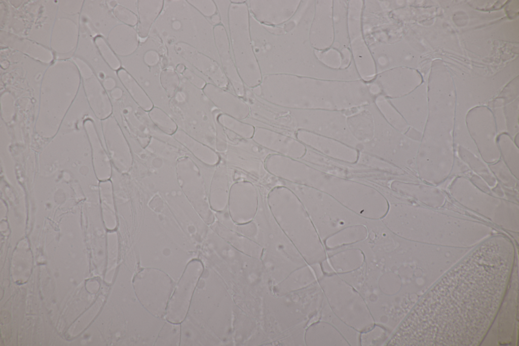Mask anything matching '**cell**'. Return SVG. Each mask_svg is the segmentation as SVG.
<instances>
[{
    "mask_svg": "<svg viewBox=\"0 0 519 346\" xmlns=\"http://www.w3.org/2000/svg\"><path fill=\"white\" fill-rule=\"evenodd\" d=\"M121 76L123 86L133 101L143 110L150 111L154 106L139 84L126 71Z\"/></svg>",
    "mask_w": 519,
    "mask_h": 346,
    "instance_id": "obj_24",
    "label": "cell"
},
{
    "mask_svg": "<svg viewBox=\"0 0 519 346\" xmlns=\"http://www.w3.org/2000/svg\"><path fill=\"white\" fill-rule=\"evenodd\" d=\"M202 90L221 113L241 121L249 116V106L234 93L211 83H207Z\"/></svg>",
    "mask_w": 519,
    "mask_h": 346,
    "instance_id": "obj_15",
    "label": "cell"
},
{
    "mask_svg": "<svg viewBox=\"0 0 519 346\" xmlns=\"http://www.w3.org/2000/svg\"><path fill=\"white\" fill-rule=\"evenodd\" d=\"M195 159L208 166L218 164L219 156L216 150L189 135L178 128L172 135Z\"/></svg>",
    "mask_w": 519,
    "mask_h": 346,
    "instance_id": "obj_17",
    "label": "cell"
},
{
    "mask_svg": "<svg viewBox=\"0 0 519 346\" xmlns=\"http://www.w3.org/2000/svg\"><path fill=\"white\" fill-rule=\"evenodd\" d=\"M367 106L374 118V134L370 141L360 146L358 151L396 166H406L416 152L418 141L409 138L389 124L374 102Z\"/></svg>",
    "mask_w": 519,
    "mask_h": 346,
    "instance_id": "obj_6",
    "label": "cell"
},
{
    "mask_svg": "<svg viewBox=\"0 0 519 346\" xmlns=\"http://www.w3.org/2000/svg\"><path fill=\"white\" fill-rule=\"evenodd\" d=\"M216 120L220 126L243 139H251L253 136L255 127L249 123L221 113L217 114Z\"/></svg>",
    "mask_w": 519,
    "mask_h": 346,
    "instance_id": "obj_25",
    "label": "cell"
},
{
    "mask_svg": "<svg viewBox=\"0 0 519 346\" xmlns=\"http://www.w3.org/2000/svg\"><path fill=\"white\" fill-rule=\"evenodd\" d=\"M200 265L193 261L184 271L168 306L167 318L170 322H179L184 318L200 275Z\"/></svg>",
    "mask_w": 519,
    "mask_h": 346,
    "instance_id": "obj_12",
    "label": "cell"
},
{
    "mask_svg": "<svg viewBox=\"0 0 519 346\" xmlns=\"http://www.w3.org/2000/svg\"><path fill=\"white\" fill-rule=\"evenodd\" d=\"M192 4L198 12L205 17L210 18L217 13L216 5L213 1H194Z\"/></svg>",
    "mask_w": 519,
    "mask_h": 346,
    "instance_id": "obj_29",
    "label": "cell"
},
{
    "mask_svg": "<svg viewBox=\"0 0 519 346\" xmlns=\"http://www.w3.org/2000/svg\"><path fill=\"white\" fill-rule=\"evenodd\" d=\"M219 15L221 24L224 26L228 33L229 31V9L231 1H214Z\"/></svg>",
    "mask_w": 519,
    "mask_h": 346,
    "instance_id": "obj_30",
    "label": "cell"
},
{
    "mask_svg": "<svg viewBox=\"0 0 519 346\" xmlns=\"http://www.w3.org/2000/svg\"><path fill=\"white\" fill-rule=\"evenodd\" d=\"M148 114L153 124L166 134L172 136L178 129L171 117L160 108L154 107L148 112Z\"/></svg>",
    "mask_w": 519,
    "mask_h": 346,
    "instance_id": "obj_26",
    "label": "cell"
},
{
    "mask_svg": "<svg viewBox=\"0 0 519 346\" xmlns=\"http://www.w3.org/2000/svg\"><path fill=\"white\" fill-rule=\"evenodd\" d=\"M172 118L179 128L216 150L217 123L221 113L208 98L202 89L186 78L170 100Z\"/></svg>",
    "mask_w": 519,
    "mask_h": 346,
    "instance_id": "obj_2",
    "label": "cell"
},
{
    "mask_svg": "<svg viewBox=\"0 0 519 346\" xmlns=\"http://www.w3.org/2000/svg\"><path fill=\"white\" fill-rule=\"evenodd\" d=\"M300 0L246 1L249 13L261 24L276 26L287 22L295 14Z\"/></svg>",
    "mask_w": 519,
    "mask_h": 346,
    "instance_id": "obj_9",
    "label": "cell"
},
{
    "mask_svg": "<svg viewBox=\"0 0 519 346\" xmlns=\"http://www.w3.org/2000/svg\"><path fill=\"white\" fill-rule=\"evenodd\" d=\"M252 141L269 150L295 159H301L307 147L298 139L262 127H255Z\"/></svg>",
    "mask_w": 519,
    "mask_h": 346,
    "instance_id": "obj_13",
    "label": "cell"
},
{
    "mask_svg": "<svg viewBox=\"0 0 519 346\" xmlns=\"http://www.w3.org/2000/svg\"><path fill=\"white\" fill-rule=\"evenodd\" d=\"M229 9L230 45L238 74L246 87L260 85L263 75L255 57L250 29V13L246 1H231Z\"/></svg>",
    "mask_w": 519,
    "mask_h": 346,
    "instance_id": "obj_5",
    "label": "cell"
},
{
    "mask_svg": "<svg viewBox=\"0 0 519 346\" xmlns=\"http://www.w3.org/2000/svg\"><path fill=\"white\" fill-rule=\"evenodd\" d=\"M296 139L312 150L331 159L354 163L359 151L336 140L303 130H298Z\"/></svg>",
    "mask_w": 519,
    "mask_h": 346,
    "instance_id": "obj_11",
    "label": "cell"
},
{
    "mask_svg": "<svg viewBox=\"0 0 519 346\" xmlns=\"http://www.w3.org/2000/svg\"><path fill=\"white\" fill-rule=\"evenodd\" d=\"M374 102L380 114L389 124L402 133L406 132L410 126L388 98L380 95L375 98Z\"/></svg>",
    "mask_w": 519,
    "mask_h": 346,
    "instance_id": "obj_21",
    "label": "cell"
},
{
    "mask_svg": "<svg viewBox=\"0 0 519 346\" xmlns=\"http://www.w3.org/2000/svg\"><path fill=\"white\" fill-rule=\"evenodd\" d=\"M284 182L285 186L293 192L303 204L323 240L345 227L362 224L365 219L320 190Z\"/></svg>",
    "mask_w": 519,
    "mask_h": 346,
    "instance_id": "obj_4",
    "label": "cell"
},
{
    "mask_svg": "<svg viewBox=\"0 0 519 346\" xmlns=\"http://www.w3.org/2000/svg\"><path fill=\"white\" fill-rule=\"evenodd\" d=\"M386 331L380 327H373L365 332L361 336V343L364 345L379 344L385 339Z\"/></svg>",
    "mask_w": 519,
    "mask_h": 346,
    "instance_id": "obj_28",
    "label": "cell"
},
{
    "mask_svg": "<svg viewBox=\"0 0 519 346\" xmlns=\"http://www.w3.org/2000/svg\"><path fill=\"white\" fill-rule=\"evenodd\" d=\"M213 31L221 66L234 93L243 98L246 95V88L238 74L228 33L221 24L214 26Z\"/></svg>",
    "mask_w": 519,
    "mask_h": 346,
    "instance_id": "obj_14",
    "label": "cell"
},
{
    "mask_svg": "<svg viewBox=\"0 0 519 346\" xmlns=\"http://www.w3.org/2000/svg\"><path fill=\"white\" fill-rule=\"evenodd\" d=\"M320 284L331 309L344 324L365 332L374 325L372 315L360 295L336 274L326 275Z\"/></svg>",
    "mask_w": 519,
    "mask_h": 346,
    "instance_id": "obj_7",
    "label": "cell"
},
{
    "mask_svg": "<svg viewBox=\"0 0 519 346\" xmlns=\"http://www.w3.org/2000/svg\"><path fill=\"white\" fill-rule=\"evenodd\" d=\"M109 131V146L118 167L121 172L127 174L131 169L134 161L130 144L121 126L115 120L110 122Z\"/></svg>",
    "mask_w": 519,
    "mask_h": 346,
    "instance_id": "obj_16",
    "label": "cell"
},
{
    "mask_svg": "<svg viewBox=\"0 0 519 346\" xmlns=\"http://www.w3.org/2000/svg\"><path fill=\"white\" fill-rule=\"evenodd\" d=\"M229 211L232 220L238 224L250 222L255 217L258 196L254 186L249 182L235 183L230 187Z\"/></svg>",
    "mask_w": 519,
    "mask_h": 346,
    "instance_id": "obj_10",
    "label": "cell"
},
{
    "mask_svg": "<svg viewBox=\"0 0 519 346\" xmlns=\"http://www.w3.org/2000/svg\"><path fill=\"white\" fill-rule=\"evenodd\" d=\"M298 130L309 131L339 141L358 150L359 143L350 131L344 111L325 110H288Z\"/></svg>",
    "mask_w": 519,
    "mask_h": 346,
    "instance_id": "obj_8",
    "label": "cell"
},
{
    "mask_svg": "<svg viewBox=\"0 0 519 346\" xmlns=\"http://www.w3.org/2000/svg\"><path fill=\"white\" fill-rule=\"evenodd\" d=\"M347 122L350 131L359 144V148L361 144L372 140L374 121L367 105L359 107L355 113L347 115Z\"/></svg>",
    "mask_w": 519,
    "mask_h": 346,
    "instance_id": "obj_18",
    "label": "cell"
},
{
    "mask_svg": "<svg viewBox=\"0 0 519 346\" xmlns=\"http://www.w3.org/2000/svg\"><path fill=\"white\" fill-rule=\"evenodd\" d=\"M364 255L358 249L340 252L329 258V265L337 273H345L357 269L364 261Z\"/></svg>",
    "mask_w": 519,
    "mask_h": 346,
    "instance_id": "obj_20",
    "label": "cell"
},
{
    "mask_svg": "<svg viewBox=\"0 0 519 346\" xmlns=\"http://www.w3.org/2000/svg\"><path fill=\"white\" fill-rule=\"evenodd\" d=\"M315 3L301 1L295 14L280 26L260 23L250 14L254 52L263 76L287 74L328 80L309 39Z\"/></svg>",
    "mask_w": 519,
    "mask_h": 346,
    "instance_id": "obj_1",
    "label": "cell"
},
{
    "mask_svg": "<svg viewBox=\"0 0 519 346\" xmlns=\"http://www.w3.org/2000/svg\"><path fill=\"white\" fill-rule=\"evenodd\" d=\"M145 149L151 154L167 161H177L188 151L170 143L152 137Z\"/></svg>",
    "mask_w": 519,
    "mask_h": 346,
    "instance_id": "obj_22",
    "label": "cell"
},
{
    "mask_svg": "<svg viewBox=\"0 0 519 346\" xmlns=\"http://www.w3.org/2000/svg\"><path fill=\"white\" fill-rule=\"evenodd\" d=\"M180 80L177 74L173 71H165L161 75V85L170 100L177 91Z\"/></svg>",
    "mask_w": 519,
    "mask_h": 346,
    "instance_id": "obj_27",
    "label": "cell"
},
{
    "mask_svg": "<svg viewBox=\"0 0 519 346\" xmlns=\"http://www.w3.org/2000/svg\"><path fill=\"white\" fill-rule=\"evenodd\" d=\"M314 344L319 345H349V342L333 326L325 322L317 323Z\"/></svg>",
    "mask_w": 519,
    "mask_h": 346,
    "instance_id": "obj_23",
    "label": "cell"
},
{
    "mask_svg": "<svg viewBox=\"0 0 519 346\" xmlns=\"http://www.w3.org/2000/svg\"><path fill=\"white\" fill-rule=\"evenodd\" d=\"M367 235V229L362 224L353 225L345 227L329 236L324 243L327 248L332 249L363 240Z\"/></svg>",
    "mask_w": 519,
    "mask_h": 346,
    "instance_id": "obj_19",
    "label": "cell"
},
{
    "mask_svg": "<svg viewBox=\"0 0 519 346\" xmlns=\"http://www.w3.org/2000/svg\"><path fill=\"white\" fill-rule=\"evenodd\" d=\"M306 186L328 194L364 219H381L388 209L386 198L375 188L312 166Z\"/></svg>",
    "mask_w": 519,
    "mask_h": 346,
    "instance_id": "obj_3",
    "label": "cell"
}]
</instances>
